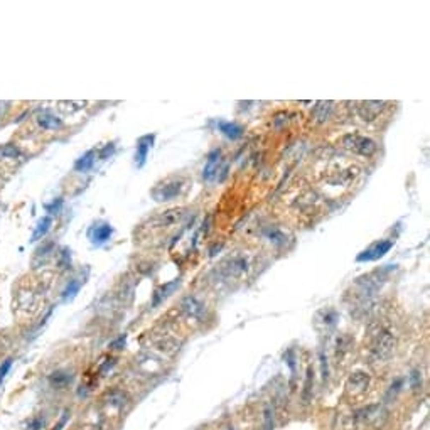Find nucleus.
Here are the masks:
<instances>
[{
  "label": "nucleus",
  "mask_w": 430,
  "mask_h": 430,
  "mask_svg": "<svg viewBox=\"0 0 430 430\" xmlns=\"http://www.w3.org/2000/svg\"><path fill=\"white\" fill-rule=\"evenodd\" d=\"M343 147L348 148L349 152L363 157H371L374 152H376V142L368 137H363V135H356V134H349L344 135L341 140Z\"/></svg>",
  "instance_id": "nucleus-1"
},
{
  "label": "nucleus",
  "mask_w": 430,
  "mask_h": 430,
  "mask_svg": "<svg viewBox=\"0 0 430 430\" xmlns=\"http://www.w3.org/2000/svg\"><path fill=\"white\" fill-rule=\"evenodd\" d=\"M395 346H397V339H395V336L386 329L381 331V333H378L373 348H371L373 358L376 361H386L391 355H393Z\"/></svg>",
  "instance_id": "nucleus-2"
},
{
  "label": "nucleus",
  "mask_w": 430,
  "mask_h": 430,
  "mask_svg": "<svg viewBox=\"0 0 430 430\" xmlns=\"http://www.w3.org/2000/svg\"><path fill=\"white\" fill-rule=\"evenodd\" d=\"M182 189H184V182L182 181H165L162 184H157L152 189V198L157 203H167L179 198Z\"/></svg>",
  "instance_id": "nucleus-3"
},
{
  "label": "nucleus",
  "mask_w": 430,
  "mask_h": 430,
  "mask_svg": "<svg viewBox=\"0 0 430 430\" xmlns=\"http://www.w3.org/2000/svg\"><path fill=\"white\" fill-rule=\"evenodd\" d=\"M393 248V240H380L376 243H373L371 246L364 250L363 253L358 255V262H373V260H380L381 257H385L390 250Z\"/></svg>",
  "instance_id": "nucleus-4"
},
{
  "label": "nucleus",
  "mask_w": 430,
  "mask_h": 430,
  "mask_svg": "<svg viewBox=\"0 0 430 430\" xmlns=\"http://www.w3.org/2000/svg\"><path fill=\"white\" fill-rule=\"evenodd\" d=\"M113 235V228L108 223H98L95 226L89 228L88 238L91 240L93 245H103L110 240V236Z\"/></svg>",
  "instance_id": "nucleus-5"
},
{
  "label": "nucleus",
  "mask_w": 430,
  "mask_h": 430,
  "mask_svg": "<svg viewBox=\"0 0 430 430\" xmlns=\"http://www.w3.org/2000/svg\"><path fill=\"white\" fill-rule=\"evenodd\" d=\"M219 164H221V150L216 148V150L210 152L208 160H206V165H204V169H203V179H204V181H213V179L218 177Z\"/></svg>",
  "instance_id": "nucleus-6"
},
{
  "label": "nucleus",
  "mask_w": 430,
  "mask_h": 430,
  "mask_svg": "<svg viewBox=\"0 0 430 430\" xmlns=\"http://www.w3.org/2000/svg\"><path fill=\"white\" fill-rule=\"evenodd\" d=\"M385 101H361L358 103V113L364 120H374L385 108Z\"/></svg>",
  "instance_id": "nucleus-7"
},
{
  "label": "nucleus",
  "mask_w": 430,
  "mask_h": 430,
  "mask_svg": "<svg viewBox=\"0 0 430 430\" xmlns=\"http://www.w3.org/2000/svg\"><path fill=\"white\" fill-rule=\"evenodd\" d=\"M154 140H155L154 134L143 135V137H140L137 140V152H135V164H137V167H142V165L145 164L147 154H148V150H150Z\"/></svg>",
  "instance_id": "nucleus-8"
},
{
  "label": "nucleus",
  "mask_w": 430,
  "mask_h": 430,
  "mask_svg": "<svg viewBox=\"0 0 430 430\" xmlns=\"http://www.w3.org/2000/svg\"><path fill=\"white\" fill-rule=\"evenodd\" d=\"M181 310L191 319H201L204 314V305L196 297H186L181 302Z\"/></svg>",
  "instance_id": "nucleus-9"
},
{
  "label": "nucleus",
  "mask_w": 430,
  "mask_h": 430,
  "mask_svg": "<svg viewBox=\"0 0 430 430\" xmlns=\"http://www.w3.org/2000/svg\"><path fill=\"white\" fill-rule=\"evenodd\" d=\"M369 386V376L364 371H356L349 376L348 380V388L355 393H363V391Z\"/></svg>",
  "instance_id": "nucleus-10"
},
{
  "label": "nucleus",
  "mask_w": 430,
  "mask_h": 430,
  "mask_svg": "<svg viewBox=\"0 0 430 430\" xmlns=\"http://www.w3.org/2000/svg\"><path fill=\"white\" fill-rule=\"evenodd\" d=\"M37 123H39V127H42L44 130H58V129H61V125H63L61 118H58L56 115H53L49 112H42L37 115Z\"/></svg>",
  "instance_id": "nucleus-11"
},
{
  "label": "nucleus",
  "mask_w": 430,
  "mask_h": 430,
  "mask_svg": "<svg viewBox=\"0 0 430 430\" xmlns=\"http://www.w3.org/2000/svg\"><path fill=\"white\" fill-rule=\"evenodd\" d=\"M331 110H333V101H319L312 110V120L316 123H322L329 118Z\"/></svg>",
  "instance_id": "nucleus-12"
},
{
  "label": "nucleus",
  "mask_w": 430,
  "mask_h": 430,
  "mask_svg": "<svg viewBox=\"0 0 430 430\" xmlns=\"http://www.w3.org/2000/svg\"><path fill=\"white\" fill-rule=\"evenodd\" d=\"M177 285H179V280H172V282H169V284H165V285H160V287L154 292L152 305H154V307H157V305H159L160 302L165 299V297L171 295V293L174 292V288H177Z\"/></svg>",
  "instance_id": "nucleus-13"
},
{
  "label": "nucleus",
  "mask_w": 430,
  "mask_h": 430,
  "mask_svg": "<svg viewBox=\"0 0 430 430\" xmlns=\"http://www.w3.org/2000/svg\"><path fill=\"white\" fill-rule=\"evenodd\" d=\"M218 129L224 137L231 139V140H236L243 135V129L236 123H231V122H219L218 123Z\"/></svg>",
  "instance_id": "nucleus-14"
},
{
  "label": "nucleus",
  "mask_w": 430,
  "mask_h": 430,
  "mask_svg": "<svg viewBox=\"0 0 430 430\" xmlns=\"http://www.w3.org/2000/svg\"><path fill=\"white\" fill-rule=\"evenodd\" d=\"M71 381H73V376H71L70 373H66V371H54V373L49 376L51 386H53V388H56V390L66 388V386L70 385Z\"/></svg>",
  "instance_id": "nucleus-15"
},
{
  "label": "nucleus",
  "mask_w": 430,
  "mask_h": 430,
  "mask_svg": "<svg viewBox=\"0 0 430 430\" xmlns=\"http://www.w3.org/2000/svg\"><path fill=\"white\" fill-rule=\"evenodd\" d=\"M95 157H96L95 150H88L86 154L81 155V157H79V159L74 162V169H76L78 172H88L89 169L93 167V164H95Z\"/></svg>",
  "instance_id": "nucleus-16"
},
{
  "label": "nucleus",
  "mask_w": 430,
  "mask_h": 430,
  "mask_svg": "<svg viewBox=\"0 0 430 430\" xmlns=\"http://www.w3.org/2000/svg\"><path fill=\"white\" fill-rule=\"evenodd\" d=\"M51 224H53L51 216H44L42 219H39V223H37V226L32 233V241H37V240H41L42 236H46V233L49 231Z\"/></svg>",
  "instance_id": "nucleus-17"
},
{
  "label": "nucleus",
  "mask_w": 430,
  "mask_h": 430,
  "mask_svg": "<svg viewBox=\"0 0 430 430\" xmlns=\"http://www.w3.org/2000/svg\"><path fill=\"white\" fill-rule=\"evenodd\" d=\"M79 288H81V280H79V279L70 280V284H68L66 288L63 290V300H65V302L73 300L76 297V293L79 292Z\"/></svg>",
  "instance_id": "nucleus-18"
},
{
  "label": "nucleus",
  "mask_w": 430,
  "mask_h": 430,
  "mask_svg": "<svg viewBox=\"0 0 430 430\" xmlns=\"http://www.w3.org/2000/svg\"><path fill=\"white\" fill-rule=\"evenodd\" d=\"M312 385H314V371L309 368L307 376H305V383H304V391H302V400H304V403H309V400L312 398Z\"/></svg>",
  "instance_id": "nucleus-19"
},
{
  "label": "nucleus",
  "mask_w": 430,
  "mask_h": 430,
  "mask_svg": "<svg viewBox=\"0 0 430 430\" xmlns=\"http://www.w3.org/2000/svg\"><path fill=\"white\" fill-rule=\"evenodd\" d=\"M125 400H127V397L120 390H113L108 393V403L115 408H122L123 405H125Z\"/></svg>",
  "instance_id": "nucleus-20"
},
{
  "label": "nucleus",
  "mask_w": 430,
  "mask_h": 430,
  "mask_svg": "<svg viewBox=\"0 0 430 430\" xmlns=\"http://www.w3.org/2000/svg\"><path fill=\"white\" fill-rule=\"evenodd\" d=\"M84 101H61L59 103V110H63L65 113H73L76 110L84 108Z\"/></svg>",
  "instance_id": "nucleus-21"
},
{
  "label": "nucleus",
  "mask_w": 430,
  "mask_h": 430,
  "mask_svg": "<svg viewBox=\"0 0 430 430\" xmlns=\"http://www.w3.org/2000/svg\"><path fill=\"white\" fill-rule=\"evenodd\" d=\"M267 236L270 238V241L274 245H284L285 243V235L282 231H280V229H277V228H274V229H268L267 231Z\"/></svg>",
  "instance_id": "nucleus-22"
},
{
  "label": "nucleus",
  "mask_w": 430,
  "mask_h": 430,
  "mask_svg": "<svg viewBox=\"0 0 430 430\" xmlns=\"http://www.w3.org/2000/svg\"><path fill=\"white\" fill-rule=\"evenodd\" d=\"M263 430H274V410L268 405L263 410Z\"/></svg>",
  "instance_id": "nucleus-23"
},
{
  "label": "nucleus",
  "mask_w": 430,
  "mask_h": 430,
  "mask_svg": "<svg viewBox=\"0 0 430 430\" xmlns=\"http://www.w3.org/2000/svg\"><path fill=\"white\" fill-rule=\"evenodd\" d=\"M402 386H403V380H402V378H398V380H395L393 383H391L388 393H386V402H390L391 398L397 397V395L400 393V390H402Z\"/></svg>",
  "instance_id": "nucleus-24"
},
{
  "label": "nucleus",
  "mask_w": 430,
  "mask_h": 430,
  "mask_svg": "<svg viewBox=\"0 0 430 430\" xmlns=\"http://www.w3.org/2000/svg\"><path fill=\"white\" fill-rule=\"evenodd\" d=\"M46 425V420L42 415H37V417H32L31 420L27 422V430H42Z\"/></svg>",
  "instance_id": "nucleus-25"
},
{
  "label": "nucleus",
  "mask_w": 430,
  "mask_h": 430,
  "mask_svg": "<svg viewBox=\"0 0 430 430\" xmlns=\"http://www.w3.org/2000/svg\"><path fill=\"white\" fill-rule=\"evenodd\" d=\"M319 361H321V374H322V381H327L329 378V364H327V358L324 353H319Z\"/></svg>",
  "instance_id": "nucleus-26"
},
{
  "label": "nucleus",
  "mask_w": 430,
  "mask_h": 430,
  "mask_svg": "<svg viewBox=\"0 0 430 430\" xmlns=\"http://www.w3.org/2000/svg\"><path fill=\"white\" fill-rule=\"evenodd\" d=\"M71 265V252L68 248H63L61 250V255H59V267L65 270Z\"/></svg>",
  "instance_id": "nucleus-27"
},
{
  "label": "nucleus",
  "mask_w": 430,
  "mask_h": 430,
  "mask_svg": "<svg viewBox=\"0 0 430 430\" xmlns=\"http://www.w3.org/2000/svg\"><path fill=\"white\" fill-rule=\"evenodd\" d=\"M0 155L7 157V159H15V157L20 155V152L14 145H5L3 148H0Z\"/></svg>",
  "instance_id": "nucleus-28"
},
{
  "label": "nucleus",
  "mask_w": 430,
  "mask_h": 430,
  "mask_svg": "<svg viewBox=\"0 0 430 430\" xmlns=\"http://www.w3.org/2000/svg\"><path fill=\"white\" fill-rule=\"evenodd\" d=\"M408 381H410V386L414 390L420 388V385H422V374H420V371L414 369V371L410 373V376H408Z\"/></svg>",
  "instance_id": "nucleus-29"
},
{
  "label": "nucleus",
  "mask_w": 430,
  "mask_h": 430,
  "mask_svg": "<svg viewBox=\"0 0 430 430\" xmlns=\"http://www.w3.org/2000/svg\"><path fill=\"white\" fill-rule=\"evenodd\" d=\"M10 366H12V359H5L2 364H0V383H2L3 378L7 376V373H8V369H10Z\"/></svg>",
  "instance_id": "nucleus-30"
},
{
  "label": "nucleus",
  "mask_w": 430,
  "mask_h": 430,
  "mask_svg": "<svg viewBox=\"0 0 430 430\" xmlns=\"http://www.w3.org/2000/svg\"><path fill=\"white\" fill-rule=\"evenodd\" d=\"M61 206H63V199H54V203L53 204H48V206H46V210H48V213H51V215H53V213H58L59 210H61Z\"/></svg>",
  "instance_id": "nucleus-31"
},
{
  "label": "nucleus",
  "mask_w": 430,
  "mask_h": 430,
  "mask_svg": "<svg viewBox=\"0 0 430 430\" xmlns=\"http://www.w3.org/2000/svg\"><path fill=\"white\" fill-rule=\"evenodd\" d=\"M336 319H338V314L334 312V310H327V312L324 314V322L329 326H334Z\"/></svg>",
  "instance_id": "nucleus-32"
},
{
  "label": "nucleus",
  "mask_w": 430,
  "mask_h": 430,
  "mask_svg": "<svg viewBox=\"0 0 430 430\" xmlns=\"http://www.w3.org/2000/svg\"><path fill=\"white\" fill-rule=\"evenodd\" d=\"M68 419H70V412H65V414H63V417H61V420H59V422L54 425L53 430H63V427H65L66 422H68Z\"/></svg>",
  "instance_id": "nucleus-33"
},
{
  "label": "nucleus",
  "mask_w": 430,
  "mask_h": 430,
  "mask_svg": "<svg viewBox=\"0 0 430 430\" xmlns=\"http://www.w3.org/2000/svg\"><path fill=\"white\" fill-rule=\"evenodd\" d=\"M113 152H115V145H113V143H108V145H106V147L103 148V150H101L100 157H101V159H106V157L112 155Z\"/></svg>",
  "instance_id": "nucleus-34"
},
{
  "label": "nucleus",
  "mask_w": 430,
  "mask_h": 430,
  "mask_svg": "<svg viewBox=\"0 0 430 430\" xmlns=\"http://www.w3.org/2000/svg\"><path fill=\"white\" fill-rule=\"evenodd\" d=\"M125 336H120V338L117 339V341L112 343V348H117V349H122L123 346H125Z\"/></svg>",
  "instance_id": "nucleus-35"
},
{
  "label": "nucleus",
  "mask_w": 430,
  "mask_h": 430,
  "mask_svg": "<svg viewBox=\"0 0 430 430\" xmlns=\"http://www.w3.org/2000/svg\"><path fill=\"white\" fill-rule=\"evenodd\" d=\"M113 364H115V363H113V359H112V358H110V359H106V363H103V364H101V373H106V371H108L110 368H112Z\"/></svg>",
  "instance_id": "nucleus-36"
}]
</instances>
